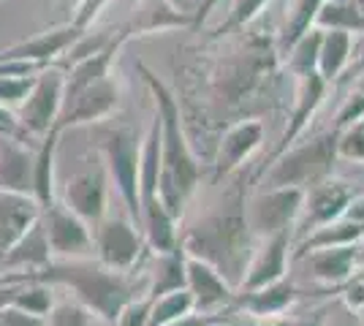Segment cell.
<instances>
[{
	"label": "cell",
	"mask_w": 364,
	"mask_h": 326,
	"mask_svg": "<svg viewBox=\"0 0 364 326\" xmlns=\"http://www.w3.org/2000/svg\"><path fill=\"white\" fill-rule=\"evenodd\" d=\"M38 280L46 286H63L74 294L76 302H82L85 308H90L101 321L114 326L120 310L139 294H147V275L139 280L131 272H117L109 269L98 259H52L46 266L11 278L9 283H28Z\"/></svg>",
	"instance_id": "6da1fadb"
},
{
	"label": "cell",
	"mask_w": 364,
	"mask_h": 326,
	"mask_svg": "<svg viewBox=\"0 0 364 326\" xmlns=\"http://www.w3.org/2000/svg\"><path fill=\"white\" fill-rule=\"evenodd\" d=\"M144 85L150 87L152 98H155V117L161 123V177H158V199L166 207V212L171 217H177L185 212V204L191 202V196L198 188V161L188 144L185 128H182V114L180 104L174 93L168 90L161 79L155 77V71H150L144 63L136 65Z\"/></svg>",
	"instance_id": "7a4b0ae2"
},
{
	"label": "cell",
	"mask_w": 364,
	"mask_h": 326,
	"mask_svg": "<svg viewBox=\"0 0 364 326\" xmlns=\"http://www.w3.org/2000/svg\"><path fill=\"white\" fill-rule=\"evenodd\" d=\"M250 237L253 234L247 232L245 212L237 210V212H220V215L198 220L193 229H188L180 237V245L188 256L213 264L234 288H240L250 261L247 256Z\"/></svg>",
	"instance_id": "3957f363"
},
{
	"label": "cell",
	"mask_w": 364,
	"mask_h": 326,
	"mask_svg": "<svg viewBox=\"0 0 364 326\" xmlns=\"http://www.w3.org/2000/svg\"><path fill=\"white\" fill-rule=\"evenodd\" d=\"M139 153L141 139L128 125H109L98 131V156L104 161L109 183H114L128 217L141 229V207H139Z\"/></svg>",
	"instance_id": "277c9868"
},
{
	"label": "cell",
	"mask_w": 364,
	"mask_h": 326,
	"mask_svg": "<svg viewBox=\"0 0 364 326\" xmlns=\"http://www.w3.org/2000/svg\"><path fill=\"white\" fill-rule=\"evenodd\" d=\"M340 131H326L302 147L286 150L267 171V188H310L332 174Z\"/></svg>",
	"instance_id": "5b68a950"
},
{
	"label": "cell",
	"mask_w": 364,
	"mask_h": 326,
	"mask_svg": "<svg viewBox=\"0 0 364 326\" xmlns=\"http://www.w3.org/2000/svg\"><path fill=\"white\" fill-rule=\"evenodd\" d=\"M92 232V253L95 259L109 269L117 272H131L134 266L141 264L144 259V234L131 217L120 215H107L101 217L95 226H90Z\"/></svg>",
	"instance_id": "8992f818"
},
{
	"label": "cell",
	"mask_w": 364,
	"mask_h": 326,
	"mask_svg": "<svg viewBox=\"0 0 364 326\" xmlns=\"http://www.w3.org/2000/svg\"><path fill=\"white\" fill-rule=\"evenodd\" d=\"M63 95H65V71L63 68L46 65L44 71L36 74L31 93L22 101V107L16 109V120L28 139H44L55 128L63 109Z\"/></svg>",
	"instance_id": "52a82bcc"
},
{
	"label": "cell",
	"mask_w": 364,
	"mask_h": 326,
	"mask_svg": "<svg viewBox=\"0 0 364 326\" xmlns=\"http://www.w3.org/2000/svg\"><path fill=\"white\" fill-rule=\"evenodd\" d=\"M304 190L302 188H267L247 204V232L267 239L274 234H291L296 220L302 215Z\"/></svg>",
	"instance_id": "ba28073f"
},
{
	"label": "cell",
	"mask_w": 364,
	"mask_h": 326,
	"mask_svg": "<svg viewBox=\"0 0 364 326\" xmlns=\"http://www.w3.org/2000/svg\"><path fill=\"white\" fill-rule=\"evenodd\" d=\"M120 79H114V74L92 82L87 87H82L79 93L65 95L63 98L60 117L55 123V131L65 134L68 128H79V125H92L109 120L117 107H120Z\"/></svg>",
	"instance_id": "9c48e42d"
},
{
	"label": "cell",
	"mask_w": 364,
	"mask_h": 326,
	"mask_svg": "<svg viewBox=\"0 0 364 326\" xmlns=\"http://www.w3.org/2000/svg\"><path fill=\"white\" fill-rule=\"evenodd\" d=\"M109 174L104 161H98L95 166H85V169L74 171L65 185H63L60 202L79 215L87 226H95L101 217H107L109 210Z\"/></svg>",
	"instance_id": "30bf717a"
},
{
	"label": "cell",
	"mask_w": 364,
	"mask_h": 326,
	"mask_svg": "<svg viewBox=\"0 0 364 326\" xmlns=\"http://www.w3.org/2000/svg\"><path fill=\"white\" fill-rule=\"evenodd\" d=\"M41 223H44L46 239H49V250L52 259H87L92 253V232L90 226L74 215L60 199L41 210Z\"/></svg>",
	"instance_id": "8fae6325"
},
{
	"label": "cell",
	"mask_w": 364,
	"mask_h": 326,
	"mask_svg": "<svg viewBox=\"0 0 364 326\" xmlns=\"http://www.w3.org/2000/svg\"><path fill=\"white\" fill-rule=\"evenodd\" d=\"M353 196H356V193L350 190L348 183L332 180V177L321 180L316 185L304 188L302 215L296 220L299 229H302L304 234H310V232H316V229H321V226H326V223L340 220Z\"/></svg>",
	"instance_id": "7c38bea8"
},
{
	"label": "cell",
	"mask_w": 364,
	"mask_h": 326,
	"mask_svg": "<svg viewBox=\"0 0 364 326\" xmlns=\"http://www.w3.org/2000/svg\"><path fill=\"white\" fill-rule=\"evenodd\" d=\"M185 288L193 296V308L196 313H220L234 302V286L228 283L213 264L188 256L185 261Z\"/></svg>",
	"instance_id": "4fadbf2b"
},
{
	"label": "cell",
	"mask_w": 364,
	"mask_h": 326,
	"mask_svg": "<svg viewBox=\"0 0 364 326\" xmlns=\"http://www.w3.org/2000/svg\"><path fill=\"white\" fill-rule=\"evenodd\" d=\"M82 36L85 33H79L68 22V25H60V28L38 33V36H33L28 41H16L11 47L0 49V63L25 60V63H38V65H49L52 60H60L63 55L74 47Z\"/></svg>",
	"instance_id": "5bb4252c"
},
{
	"label": "cell",
	"mask_w": 364,
	"mask_h": 326,
	"mask_svg": "<svg viewBox=\"0 0 364 326\" xmlns=\"http://www.w3.org/2000/svg\"><path fill=\"white\" fill-rule=\"evenodd\" d=\"M289 245L291 234H274L261 239V245L253 250L245 278L240 283V291H256L264 286H272L277 280L286 278V264H289Z\"/></svg>",
	"instance_id": "9a60e30c"
},
{
	"label": "cell",
	"mask_w": 364,
	"mask_h": 326,
	"mask_svg": "<svg viewBox=\"0 0 364 326\" xmlns=\"http://www.w3.org/2000/svg\"><path fill=\"white\" fill-rule=\"evenodd\" d=\"M36 144L0 136V190L33 196Z\"/></svg>",
	"instance_id": "2e32d148"
},
{
	"label": "cell",
	"mask_w": 364,
	"mask_h": 326,
	"mask_svg": "<svg viewBox=\"0 0 364 326\" xmlns=\"http://www.w3.org/2000/svg\"><path fill=\"white\" fill-rule=\"evenodd\" d=\"M261 141H264V123L261 120H242V123L231 125L218 144L215 177H226L234 169H240L242 161H247L261 147Z\"/></svg>",
	"instance_id": "e0dca14e"
},
{
	"label": "cell",
	"mask_w": 364,
	"mask_h": 326,
	"mask_svg": "<svg viewBox=\"0 0 364 326\" xmlns=\"http://www.w3.org/2000/svg\"><path fill=\"white\" fill-rule=\"evenodd\" d=\"M49 261H52V250H49V239H46L41 217L6 253H0V269L11 272V278L36 272V269L46 266Z\"/></svg>",
	"instance_id": "ac0fdd59"
},
{
	"label": "cell",
	"mask_w": 364,
	"mask_h": 326,
	"mask_svg": "<svg viewBox=\"0 0 364 326\" xmlns=\"http://www.w3.org/2000/svg\"><path fill=\"white\" fill-rule=\"evenodd\" d=\"M326 87H329V82L321 77L318 71H313V74H307V77H299L296 107H294V112H291L289 125H286V131H283V136H280V144L274 147V153L269 156V163H267V166H272L274 161L294 144V139L302 134L304 125L310 123V117H313L316 109L321 107V101H323V95H326Z\"/></svg>",
	"instance_id": "d6986e66"
},
{
	"label": "cell",
	"mask_w": 364,
	"mask_h": 326,
	"mask_svg": "<svg viewBox=\"0 0 364 326\" xmlns=\"http://www.w3.org/2000/svg\"><path fill=\"white\" fill-rule=\"evenodd\" d=\"M38 217L41 207L33 196L0 190V253L11 248Z\"/></svg>",
	"instance_id": "ffe728a7"
},
{
	"label": "cell",
	"mask_w": 364,
	"mask_h": 326,
	"mask_svg": "<svg viewBox=\"0 0 364 326\" xmlns=\"http://www.w3.org/2000/svg\"><path fill=\"white\" fill-rule=\"evenodd\" d=\"M234 302L256 318H277L296 302V286L283 278L272 286L256 288V291H242V294L234 296Z\"/></svg>",
	"instance_id": "44dd1931"
},
{
	"label": "cell",
	"mask_w": 364,
	"mask_h": 326,
	"mask_svg": "<svg viewBox=\"0 0 364 326\" xmlns=\"http://www.w3.org/2000/svg\"><path fill=\"white\" fill-rule=\"evenodd\" d=\"M313 269V278L329 286H343L346 280L356 272L359 266V250L356 245H343V248H321L304 256Z\"/></svg>",
	"instance_id": "7402d4cb"
},
{
	"label": "cell",
	"mask_w": 364,
	"mask_h": 326,
	"mask_svg": "<svg viewBox=\"0 0 364 326\" xmlns=\"http://www.w3.org/2000/svg\"><path fill=\"white\" fill-rule=\"evenodd\" d=\"M60 131H49L44 139L36 144V163H33V199L41 210L55 202V166H58V147H60Z\"/></svg>",
	"instance_id": "603a6c76"
},
{
	"label": "cell",
	"mask_w": 364,
	"mask_h": 326,
	"mask_svg": "<svg viewBox=\"0 0 364 326\" xmlns=\"http://www.w3.org/2000/svg\"><path fill=\"white\" fill-rule=\"evenodd\" d=\"M185 261H188V253L180 242L168 253L155 256V266H152V272H147V294L155 299V296L185 288Z\"/></svg>",
	"instance_id": "cb8c5ba5"
},
{
	"label": "cell",
	"mask_w": 364,
	"mask_h": 326,
	"mask_svg": "<svg viewBox=\"0 0 364 326\" xmlns=\"http://www.w3.org/2000/svg\"><path fill=\"white\" fill-rule=\"evenodd\" d=\"M364 239V223H353V220H334L326 223L316 232H310L299 245V256H307L313 250L321 248H343V245H359Z\"/></svg>",
	"instance_id": "d4e9b609"
},
{
	"label": "cell",
	"mask_w": 364,
	"mask_h": 326,
	"mask_svg": "<svg viewBox=\"0 0 364 326\" xmlns=\"http://www.w3.org/2000/svg\"><path fill=\"white\" fill-rule=\"evenodd\" d=\"M191 25V14L182 11L177 6H171L168 0H147L139 9L136 19L131 22V33H155V31H168V28H182Z\"/></svg>",
	"instance_id": "484cf974"
},
{
	"label": "cell",
	"mask_w": 364,
	"mask_h": 326,
	"mask_svg": "<svg viewBox=\"0 0 364 326\" xmlns=\"http://www.w3.org/2000/svg\"><path fill=\"white\" fill-rule=\"evenodd\" d=\"M350 49H353V36L348 31H323L316 71L326 82H334L343 74V68L348 65Z\"/></svg>",
	"instance_id": "4316f807"
},
{
	"label": "cell",
	"mask_w": 364,
	"mask_h": 326,
	"mask_svg": "<svg viewBox=\"0 0 364 326\" xmlns=\"http://www.w3.org/2000/svg\"><path fill=\"white\" fill-rule=\"evenodd\" d=\"M323 3H326V0H294L289 16H286V25H283V33H280V49H283V55H286L310 28H316V16H318Z\"/></svg>",
	"instance_id": "83f0119b"
},
{
	"label": "cell",
	"mask_w": 364,
	"mask_h": 326,
	"mask_svg": "<svg viewBox=\"0 0 364 326\" xmlns=\"http://www.w3.org/2000/svg\"><path fill=\"white\" fill-rule=\"evenodd\" d=\"M316 28L321 31H364V16L356 11L353 0H326L316 16Z\"/></svg>",
	"instance_id": "f1b7e54d"
},
{
	"label": "cell",
	"mask_w": 364,
	"mask_h": 326,
	"mask_svg": "<svg viewBox=\"0 0 364 326\" xmlns=\"http://www.w3.org/2000/svg\"><path fill=\"white\" fill-rule=\"evenodd\" d=\"M193 310H196V308H193V296H191L188 288H180V291H171V294H164V296H155V299H152V310H150L147 326H166Z\"/></svg>",
	"instance_id": "f546056e"
},
{
	"label": "cell",
	"mask_w": 364,
	"mask_h": 326,
	"mask_svg": "<svg viewBox=\"0 0 364 326\" xmlns=\"http://www.w3.org/2000/svg\"><path fill=\"white\" fill-rule=\"evenodd\" d=\"M321 38H323V31H321V28H310V31L304 33L302 38L286 52V55H289V68L294 77H307V74L316 71V65H318Z\"/></svg>",
	"instance_id": "4dcf8cb0"
},
{
	"label": "cell",
	"mask_w": 364,
	"mask_h": 326,
	"mask_svg": "<svg viewBox=\"0 0 364 326\" xmlns=\"http://www.w3.org/2000/svg\"><path fill=\"white\" fill-rule=\"evenodd\" d=\"M55 286H46L38 280H28V283H19V291H16L11 308L16 310L33 313V315H49V310L55 308V296H52Z\"/></svg>",
	"instance_id": "1f68e13d"
},
{
	"label": "cell",
	"mask_w": 364,
	"mask_h": 326,
	"mask_svg": "<svg viewBox=\"0 0 364 326\" xmlns=\"http://www.w3.org/2000/svg\"><path fill=\"white\" fill-rule=\"evenodd\" d=\"M46 326H109L107 321H101L90 308H85L76 299H65L58 302L49 315H46Z\"/></svg>",
	"instance_id": "d6a6232c"
},
{
	"label": "cell",
	"mask_w": 364,
	"mask_h": 326,
	"mask_svg": "<svg viewBox=\"0 0 364 326\" xmlns=\"http://www.w3.org/2000/svg\"><path fill=\"white\" fill-rule=\"evenodd\" d=\"M267 3H269V0H237L234 9L228 11L226 22H220V25L215 28L213 38H220V36H226V33L245 28L247 22H253V19L267 9Z\"/></svg>",
	"instance_id": "836d02e7"
},
{
	"label": "cell",
	"mask_w": 364,
	"mask_h": 326,
	"mask_svg": "<svg viewBox=\"0 0 364 326\" xmlns=\"http://www.w3.org/2000/svg\"><path fill=\"white\" fill-rule=\"evenodd\" d=\"M33 82H36V74L33 77H16V74H0V107L16 109L22 107V101L31 93Z\"/></svg>",
	"instance_id": "e575fe53"
},
{
	"label": "cell",
	"mask_w": 364,
	"mask_h": 326,
	"mask_svg": "<svg viewBox=\"0 0 364 326\" xmlns=\"http://www.w3.org/2000/svg\"><path fill=\"white\" fill-rule=\"evenodd\" d=\"M150 310H152V296L150 294L134 296V299H131V302L120 310L114 326H147V321H150Z\"/></svg>",
	"instance_id": "d590c367"
},
{
	"label": "cell",
	"mask_w": 364,
	"mask_h": 326,
	"mask_svg": "<svg viewBox=\"0 0 364 326\" xmlns=\"http://www.w3.org/2000/svg\"><path fill=\"white\" fill-rule=\"evenodd\" d=\"M364 120V93H353L346 98L343 109L337 112V123H334V131H348L353 125H359Z\"/></svg>",
	"instance_id": "8d00e7d4"
},
{
	"label": "cell",
	"mask_w": 364,
	"mask_h": 326,
	"mask_svg": "<svg viewBox=\"0 0 364 326\" xmlns=\"http://www.w3.org/2000/svg\"><path fill=\"white\" fill-rule=\"evenodd\" d=\"M337 158H348V161H364V128L353 125L348 131L340 134L337 141Z\"/></svg>",
	"instance_id": "74e56055"
},
{
	"label": "cell",
	"mask_w": 364,
	"mask_h": 326,
	"mask_svg": "<svg viewBox=\"0 0 364 326\" xmlns=\"http://www.w3.org/2000/svg\"><path fill=\"white\" fill-rule=\"evenodd\" d=\"M343 299L346 308L353 313L364 310V269H356L346 283H343Z\"/></svg>",
	"instance_id": "f35d334b"
},
{
	"label": "cell",
	"mask_w": 364,
	"mask_h": 326,
	"mask_svg": "<svg viewBox=\"0 0 364 326\" xmlns=\"http://www.w3.org/2000/svg\"><path fill=\"white\" fill-rule=\"evenodd\" d=\"M107 3H109V0H85V3L76 9L71 25H74L79 33H87V31H90V25L95 22V16L101 14V9H104Z\"/></svg>",
	"instance_id": "ab89813d"
},
{
	"label": "cell",
	"mask_w": 364,
	"mask_h": 326,
	"mask_svg": "<svg viewBox=\"0 0 364 326\" xmlns=\"http://www.w3.org/2000/svg\"><path fill=\"white\" fill-rule=\"evenodd\" d=\"M0 136L28 141V144H38V141H33L25 136L22 125H19V120H16V112H11V109H6V107H0Z\"/></svg>",
	"instance_id": "60d3db41"
},
{
	"label": "cell",
	"mask_w": 364,
	"mask_h": 326,
	"mask_svg": "<svg viewBox=\"0 0 364 326\" xmlns=\"http://www.w3.org/2000/svg\"><path fill=\"white\" fill-rule=\"evenodd\" d=\"M0 321L3 326H46L44 315H33V313L16 310V308H6L0 313Z\"/></svg>",
	"instance_id": "b9f144b4"
},
{
	"label": "cell",
	"mask_w": 364,
	"mask_h": 326,
	"mask_svg": "<svg viewBox=\"0 0 364 326\" xmlns=\"http://www.w3.org/2000/svg\"><path fill=\"white\" fill-rule=\"evenodd\" d=\"M220 315L218 313H188V315H182V318H177V321H171V324L166 326H207L213 324V321H218Z\"/></svg>",
	"instance_id": "7bdbcfd3"
},
{
	"label": "cell",
	"mask_w": 364,
	"mask_h": 326,
	"mask_svg": "<svg viewBox=\"0 0 364 326\" xmlns=\"http://www.w3.org/2000/svg\"><path fill=\"white\" fill-rule=\"evenodd\" d=\"M343 217H346V220H353V223H364V193H356V196L350 199Z\"/></svg>",
	"instance_id": "ee69618b"
},
{
	"label": "cell",
	"mask_w": 364,
	"mask_h": 326,
	"mask_svg": "<svg viewBox=\"0 0 364 326\" xmlns=\"http://www.w3.org/2000/svg\"><path fill=\"white\" fill-rule=\"evenodd\" d=\"M218 3H220V0H201V6H198L196 11H193V16H191V25H193V28H198V25H201V22L210 16V11H213Z\"/></svg>",
	"instance_id": "f6af8a7d"
},
{
	"label": "cell",
	"mask_w": 364,
	"mask_h": 326,
	"mask_svg": "<svg viewBox=\"0 0 364 326\" xmlns=\"http://www.w3.org/2000/svg\"><path fill=\"white\" fill-rule=\"evenodd\" d=\"M16 291H19V283H6V286H0V313L6 310V308H11Z\"/></svg>",
	"instance_id": "bcb514c9"
},
{
	"label": "cell",
	"mask_w": 364,
	"mask_h": 326,
	"mask_svg": "<svg viewBox=\"0 0 364 326\" xmlns=\"http://www.w3.org/2000/svg\"><path fill=\"white\" fill-rule=\"evenodd\" d=\"M329 326H362L359 324V318H356V313L353 310H348V308H346V310L340 313V315H337V318H334L332 324Z\"/></svg>",
	"instance_id": "7dc6e473"
},
{
	"label": "cell",
	"mask_w": 364,
	"mask_h": 326,
	"mask_svg": "<svg viewBox=\"0 0 364 326\" xmlns=\"http://www.w3.org/2000/svg\"><path fill=\"white\" fill-rule=\"evenodd\" d=\"M171 6H177V9H182V11H188V14L193 16V11H191V0H168Z\"/></svg>",
	"instance_id": "c3c4849f"
},
{
	"label": "cell",
	"mask_w": 364,
	"mask_h": 326,
	"mask_svg": "<svg viewBox=\"0 0 364 326\" xmlns=\"http://www.w3.org/2000/svg\"><path fill=\"white\" fill-rule=\"evenodd\" d=\"M207 326H237V324H226L223 318H218V321H213V324H207Z\"/></svg>",
	"instance_id": "681fc988"
},
{
	"label": "cell",
	"mask_w": 364,
	"mask_h": 326,
	"mask_svg": "<svg viewBox=\"0 0 364 326\" xmlns=\"http://www.w3.org/2000/svg\"><path fill=\"white\" fill-rule=\"evenodd\" d=\"M359 125H362V128H364V120H362V123H359Z\"/></svg>",
	"instance_id": "f907efd6"
},
{
	"label": "cell",
	"mask_w": 364,
	"mask_h": 326,
	"mask_svg": "<svg viewBox=\"0 0 364 326\" xmlns=\"http://www.w3.org/2000/svg\"><path fill=\"white\" fill-rule=\"evenodd\" d=\"M0 326H3V321H0Z\"/></svg>",
	"instance_id": "816d5d0a"
}]
</instances>
